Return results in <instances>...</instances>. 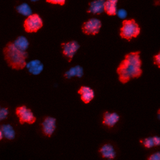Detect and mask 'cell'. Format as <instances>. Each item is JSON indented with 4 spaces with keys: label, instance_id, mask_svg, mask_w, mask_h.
Listing matches in <instances>:
<instances>
[{
    "label": "cell",
    "instance_id": "6da1fadb",
    "mask_svg": "<svg viewBox=\"0 0 160 160\" xmlns=\"http://www.w3.org/2000/svg\"><path fill=\"white\" fill-rule=\"evenodd\" d=\"M139 51H132L124 56L116 69L119 81L126 84L132 79L139 78L142 73Z\"/></svg>",
    "mask_w": 160,
    "mask_h": 160
},
{
    "label": "cell",
    "instance_id": "7a4b0ae2",
    "mask_svg": "<svg viewBox=\"0 0 160 160\" xmlns=\"http://www.w3.org/2000/svg\"><path fill=\"white\" fill-rule=\"evenodd\" d=\"M2 52L7 64L12 69L20 70L25 68L26 59L28 57L27 51L19 50L12 42H9L4 46Z\"/></svg>",
    "mask_w": 160,
    "mask_h": 160
},
{
    "label": "cell",
    "instance_id": "3957f363",
    "mask_svg": "<svg viewBox=\"0 0 160 160\" xmlns=\"http://www.w3.org/2000/svg\"><path fill=\"white\" fill-rule=\"evenodd\" d=\"M141 32V28L134 19H124L120 28L119 35L121 38L130 41L137 38Z\"/></svg>",
    "mask_w": 160,
    "mask_h": 160
},
{
    "label": "cell",
    "instance_id": "277c9868",
    "mask_svg": "<svg viewBox=\"0 0 160 160\" xmlns=\"http://www.w3.org/2000/svg\"><path fill=\"white\" fill-rule=\"evenodd\" d=\"M43 26L42 18L37 13L32 14L28 16L24 22L23 28L24 31L28 33L38 32Z\"/></svg>",
    "mask_w": 160,
    "mask_h": 160
},
{
    "label": "cell",
    "instance_id": "5b68a950",
    "mask_svg": "<svg viewBox=\"0 0 160 160\" xmlns=\"http://www.w3.org/2000/svg\"><path fill=\"white\" fill-rule=\"evenodd\" d=\"M16 114L19 118V122L21 124L24 123L32 124L36 121V118L33 112L25 105L18 107L16 109Z\"/></svg>",
    "mask_w": 160,
    "mask_h": 160
},
{
    "label": "cell",
    "instance_id": "8992f818",
    "mask_svg": "<svg viewBox=\"0 0 160 160\" xmlns=\"http://www.w3.org/2000/svg\"><path fill=\"white\" fill-rule=\"evenodd\" d=\"M101 27V21L96 18H92L83 22L81 26V30L85 34L96 35L99 33Z\"/></svg>",
    "mask_w": 160,
    "mask_h": 160
},
{
    "label": "cell",
    "instance_id": "52a82bcc",
    "mask_svg": "<svg viewBox=\"0 0 160 160\" xmlns=\"http://www.w3.org/2000/svg\"><path fill=\"white\" fill-rule=\"evenodd\" d=\"M56 118L51 116H46L41 124V131L44 136L50 138L54 134L57 127Z\"/></svg>",
    "mask_w": 160,
    "mask_h": 160
},
{
    "label": "cell",
    "instance_id": "ba28073f",
    "mask_svg": "<svg viewBox=\"0 0 160 160\" xmlns=\"http://www.w3.org/2000/svg\"><path fill=\"white\" fill-rule=\"evenodd\" d=\"M62 48V52L63 56L68 59V62H71L75 54L80 48V44L77 41L72 40L61 44Z\"/></svg>",
    "mask_w": 160,
    "mask_h": 160
},
{
    "label": "cell",
    "instance_id": "9c48e42d",
    "mask_svg": "<svg viewBox=\"0 0 160 160\" xmlns=\"http://www.w3.org/2000/svg\"><path fill=\"white\" fill-rule=\"evenodd\" d=\"M120 120V116L116 112L105 111L102 114V123L104 126L111 128H113Z\"/></svg>",
    "mask_w": 160,
    "mask_h": 160
},
{
    "label": "cell",
    "instance_id": "30bf717a",
    "mask_svg": "<svg viewBox=\"0 0 160 160\" xmlns=\"http://www.w3.org/2000/svg\"><path fill=\"white\" fill-rule=\"evenodd\" d=\"M81 101L85 103H89L95 97L94 90L88 86H81L78 91Z\"/></svg>",
    "mask_w": 160,
    "mask_h": 160
},
{
    "label": "cell",
    "instance_id": "8fae6325",
    "mask_svg": "<svg viewBox=\"0 0 160 160\" xmlns=\"http://www.w3.org/2000/svg\"><path fill=\"white\" fill-rule=\"evenodd\" d=\"M99 152L100 156L106 159H114L117 155L115 147L111 143H105L102 144L99 149Z\"/></svg>",
    "mask_w": 160,
    "mask_h": 160
},
{
    "label": "cell",
    "instance_id": "7c38bea8",
    "mask_svg": "<svg viewBox=\"0 0 160 160\" xmlns=\"http://www.w3.org/2000/svg\"><path fill=\"white\" fill-rule=\"evenodd\" d=\"M25 67L30 74L35 76L41 74L44 69V64L39 59H32L26 62Z\"/></svg>",
    "mask_w": 160,
    "mask_h": 160
},
{
    "label": "cell",
    "instance_id": "4fadbf2b",
    "mask_svg": "<svg viewBox=\"0 0 160 160\" xmlns=\"http://www.w3.org/2000/svg\"><path fill=\"white\" fill-rule=\"evenodd\" d=\"M105 0H93L89 3L86 12L92 14H101L104 12Z\"/></svg>",
    "mask_w": 160,
    "mask_h": 160
},
{
    "label": "cell",
    "instance_id": "5bb4252c",
    "mask_svg": "<svg viewBox=\"0 0 160 160\" xmlns=\"http://www.w3.org/2000/svg\"><path fill=\"white\" fill-rule=\"evenodd\" d=\"M84 75V69L80 65H76L70 68L64 73V77L67 79H70L74 77L81 78Z\"/></svg>",
    "mask_w": 160,
    "mask_h": 160
},
{
    "label": "cell",
    "instance_id": "9a60e30c",
    "mask_svg": "<svg viewBox=\"0 0 160 160\" xmlns=\"http://www.w3.org/2000/svg\"><path fill=\"white\" fill-rule=\"evenodd\" d=\"M140 142L144 148L147 149H150L152 148V147H157L159 146L160 138L157 135L148 136L140 139Z\"/></svg>",
    "mask_w": 160,
    "mask_h": 160
},
{
    "label": "cell",
    "instance_id": "2e32d148",
    "mask_svg": "<svg viewBox=\"0 0 160 160\" xmlns=\"http://www.w3.org/2000/svg\"><path fill=\"white\" fill-rule=\"evenodd\" d=\"M118 0H105L104 11L108 16H115L117 12Z\"/></svg>",
    "mask_w": 160,
    "mask_h": 160
},
{
    "label": "cell",
    "instance_id": "e0dca14e",
    "mask_svg": "<svg viewBox=\"0 0 160 160\" xmlns=\"http://www.w3.org/2000/svg\"><path fill=\"white\" fill-rule=\"evenodd\" d=\"M14 45L19 50L26 51L29 46V42L26 37L24 36H18L13 42Z\"/></svg>",
    "mask_w": 160,
    "mask_h": 160
},
{
    "label": "cell",
    "instance_id": "ac0fdd59",
    "mask_svg": "<svg viewBox=\"0 0 160 160\" xmlns=\"http://www.w3.org/2000/svg\"><path fill=\"white\" fill-rule=\"evenodd\" d=\"M3 136H4L6 139L12 140L14 139L16 136V132L13 128V127L9 124H3L1 128Z\"/></svg>",
    "mask_w": 160,
    "mask_h": 160
},
{
    "label": "cell",
    "instance_id": "d6986e66",
    "mask_svg": "<svg viewBox=\"0 0 160 160\" xmlns=\"http://www.w3.org/2000/svg\"><path fill=\"white\" fill-rule=\"evenodd\" d=\"M16 10L19 14H20L22 16H26V17H28L32 14V9H31V7L26 2H22V3L18 5L16 7Z\"/></svg>",
    "mask_w": 160,
    "mask_h": 160
},
{
    "label": "cell",
    "instance_id": "ffe728a7",
    "mask_svg": "<svg viewBox=\"0 0 160 160\" xmlns=\"http://www.w3.org/2000/svg\"><path fill=\"white\" fill-rule=\"evenodd\" d=\"M116 15H117L119 19L124 20V19H126V18L128 16V12L125 9L121 8V9H119L117 10Z\"/></svg>",
    "mask_w": 160,
    "mask_h": 160
},
{
    "label": "cell",
    "instance_id": "44dd1931",
    "mask_svg": "<svg viewBox=\"0 0 160 160\" xmlns=\"http://www.w3.org/2000/svg\"><path fill=\"white\" fill-rule=\"evenodd\" d=\"M8 114L9 111L8 108L0 106V121L6 119L8 117Z\"/></svg>",
    "mask_w": 160,
    "mask_h": 160
},
{
    "label": "cell",
    "instance_id": "7402d4cb",
    "mask_svg": "<svg viewBox=\"0 0 160 160\" xmlns=\"http://www.w3.org/2000/svg\"><path fill=\"white\" fill-rule=\"evenodd\" d=\"M146 160H160V152L157 151L152 153L148 157Z\"/></svg>",
    "mask_w": 160,
    "mask_h": 160
},
{
    "label": "cell",
    "instance_id": "603a6c76",
    "mask_svg": "<svg viewBox=\"0 0 160 160\" xmlns=\"http://www.w3.org/2000/svg\"><path fill=\"white\" fill-rule=\"evenodd\" d=\"M66 0H46L48 3L52 4H58L60 6H63L66 3Z\"/></svg>",
    "mask_w": 160,
    "mask_h": 160
},
{
    "label": "cell",
    "instance_id": "cb8c5ba5",
    "mask_svg": "<svg viewBox=\"0 0 160 160\" xmlns=\"http://www.w3.org/2000/svg\"><path fill=\"white\" fill-rule=\"evenodd\" d=\"M153 63L154 65H156L158 68L160 67V52H158L153 56Z\"/></svg>",
    "mask_w": 160,
    "mask_h": 160
},
{
    "label": "cell",
    "instance_id": "d4e9b609",
    "mask_svg": "<svg viewBox=\"0 0 160 160\" xmlns=\"http://www.w3.org/2000/svg\"><path fill=\"white\" fill-rule=\"evenodd\" d=\"M2 138H3V134H2V131H1V129L0 128V140H1L2 139Z\"/></svg>",
    "mask_w": 160,
    "mask_h": 160
},
{
    "label": "cell",
    "instance_id": "484cf974",
    "mask_svg": "<svg viewBox=\"0 0 160 160\" xmlns=\"http://www.w3.org/2000/svg\"><path fill=\"white\" fill-rule=\"evenodd\" d=\"M31 2H36V1H38L39 0H30Z\"/></svg>",
    "mask_w": 160,
    "mask_h": 160
}]
</instances>
